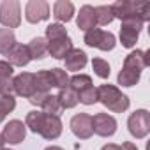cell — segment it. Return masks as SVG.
<instances>
[{
  "label": "cell",
  "mask_w": 150,
  "mask_h": 150,
  "mask_svg": "<svg viewBox=\"0 0 150 150\" xmlns=\"http://www.w3.org/2000/svg\"><path fill=\"white\" fill-rule=\"evenodd\" d=\"M92 67L96 71V74L99 78H108L110 76V64L103 58H94L92 60Z\"/></svg>",
  "instance_id": "31"
},
{
  "label": "cell",
  "mask_w": 150,
  "mask_h": 150,
  "mask_svg": "<svg viewBox=\"0 0 150 150\" xmlns=\"http://www.w3.org/2000/svg\"><path fill=\"white\" fill-rule=\"evenodd\" d=\"M16 108V99L14 96H0V113L4 117L7 113H11L13 110Z\"/></svg>",
  "instance_id": "32"
},
{
  "label": "cell",
  "mask_w": 150,
  "mask_h": 150,
  "mask_svg": "<svg viewBox=\"0 0 150 150\" xmlns=\"http://www.w3.org/2000/svg\"><path fill=\"white\" fill-rule=\"evenodd\" d=\"M14 44H16V37H14L13 30H9V28H0V53L6 55Z\"/></svg>",
  "instance_id": "25"
},
{
  "label": "cell",
  "mask_w": 150,
  "mask_h": 150,
  "mask_svg": "<svg viewBox=\"0 0 150 150\" xmlns=\"http://www.w3.org/2000/svg\"><path fill=\"white\" fill-rule=\"evenodd\" d=\"M141 28H143V21L136 16L122 20V27H120V42H122V46L124 48H132L138 42Z\"/></svg>",
  "instance_id": "2"
},
{
  "label": "cell",
  "mask_w": 150,
  "mask_h": 150,
  "mask_svg": "<svg viewBox=\"0 0 150 150\" xmlns=\"http://www.w3.org/2000/svg\"><path fill=\"white\" fill-rule=\"evenodd\" d=\"M78 28L88 32L90 28H96V14L92 6H83L78 14Z\"/></svg>",
  "instance_id": "18"
},
{
  "label": "cell",
  "mask_w": 150,
  "mask_h": 150,
  "mask_svg": "<svg viewBox=\"0 0 150 150\" xmlns=\"http://www.w3.org/2000/svg\"><path fill=\"white\" fill-rule=\"evenodd\" d=\"M127 125H129V132L134 138L138 139L145 138L150 132V113L146 110H136L134 113H131Z\"/></svg>",
  "instance_id": "5"
},
{
  "label": "cell",
  "mask_w": 150,
  "mask_h": 150,
  "mask_svg": "<svg viewBox=\"0 0 150 150\" xmlns=\"http://www.w3.org/2000/svg\"><path fill=\"white\" fill-rule=\"evenodd\" d=\"M0 23L4 27L16 28L21 23V6L18 0H4L0 6Z\"/></svg>",
  "instance_id": "3"
},
{
  "label": "cell",
  "mask_w": 150,
  "mask_h": 150,
  "mask_svg": "<svg viewBox=\"0 0 150 150\" xmlns=\"http://www.w3.org/2000/svg\"><path fill=\"white\" fill-rule=\"evenodd\" d=\"M50 76H51V81H53V87L55 88H65L69 87V76H67V72L60 67H55L50 71Z\"/></svg>",
  "instance_id": "24"
},
{
  "label": "cell",
  "mask_w": 150,
  "mask_h": 150,
  "mask_svg": "<svg viewBox=\"0 0 150 150\" xmlns=\"http://www.w3.org/2000/svg\"><path fill=\"white\" fill-rule=\"evenodd\" d=\"M92 129L96 134H99L103 138L113 136L117 131V120L108 113H97L92 117Z\"/></svg>",
  "instance_id": "7"
},
{
  "label": "cell",
  "mask_w": 150,
  "mask_h": 150,
  "mask_svg": "<svg viewBox=\"0 0 150 150\" xmlns=\"http://www.w3.org/2000/svg\"><path fill=\"white\" fill-rule=\"evenodd\" d=\"M2 120H4V115H2V113H0V122H2Z\"/></svg>",
  "instance_id": "40"
},
{
  "label": "cell",
  "mask_w": 150,
  "mask_h": 150,
  "mask_svg": "<svg viewBox=\"0 0 150 150\" xmlns=\"http://www.w3.org/2000/svg\"><path fill=\"white\" fill-rule=\"evenodd\" d=\"M44 117H46V113H42V111H30V113L27 115L25 125H27L32 132H41V129H42V122H44Z\"/></svg>",
  "instance_id": "22"
},
{
  "label": "cell",
  "mask_w": 150,
  "mask_h": 150,
  "mask_svg": "<svg viewBox=\"0 0 150 150\" xmlns=\"http://www.w3.org/2000/svg\"><path fill=\"white\" fill-rule=\"evenodd\" d=\"M28 53H30V58H35V60H41L44 58V55L48 53V41L44 37H34L30 42H28Z\"/></svg>",
  "instance_id": "19"
},
{
  "label": "cell",
  "mask_w": 150,
  "mask_h": 150,
  "mask_svg": "<svg viewBox=\"0 0 150 150\" xmlns=\"http://www.w3.org/2000/svg\"><path fill=\"white\" fill-rule=\"evenodd\" d=\"M110 7H111L113 18H118L120 21L136 16V6H134V0H118V2H115V4L110 6ZM136 18H138V16H136Z\"/></svg>",
  "instance_id": "14"
},
{
  "label": "cell",
  "mask_w": 150,
  "mask_h": 150,
  "mask_svg": "<svg viewBox=\"0 0 150 150\" xmlns=\"http://www.w3.org/2000/svg\"><path fill=\"white\" fill-rule=\"evenodd\" d=\"M2 150H9V148H2Z\"/></svg>",
  "instance_id": "41"
},
{
  "label": "cell",
  "mask_w": 150,
  "mask_h": 150,
  "mask_svg": "<svg viewBox=\"0 0 150 150\" xmlns=\"http://www.w3.org/2000/svg\"><path fill=\"white\" fill-rule=\"evenodd\" d=\"M62 37H67V30H65V27H62L60 23H51V25L46 27V39H48V41L62 39Z\"/></svg>",
  "instance_id": "29"
},
{
  "label": "cell",
  "mask_w": 150,
  "mask_h": 150,
  "mask_svg": "<svg viewBox=\"0 0 150 150\" xmlns=\"http://www.w3.org/2000/svg\"><path fill=\"white\" fill-rule=\"evenodd\" d=\"M134 6H136V16L145 23L150 20V2L146 0H134Z\"/></svg>",
  "instance_id": "30"
},
{
  "label": "cell",
  "mask_w": 150,
  "mask_h": 150,
  "mask_svg": "<svg viewBox=\"0 0 150 150\" xmlns=\"http://www.w3.org/2000/svg\"><path fill=\"white\" fill-rule=\"evenodd\" d=\"M6 57H7V62L11 65H18V67H23L32 60L30 53H28V48L25 44H18V42L6 53Z\"/></svg>",
  "instance_id": "12"
},
{
  "label": "cell",
  "mask_w": 150,
  "mask_h": 150,
  "mask_svg": "<svg viewBox=\"0 0 150 150\" xmlns=\"http://www.w3.org/2000/svg\"><path fill=\"white\" fill-rule=\"evenodd\" d=\"M74 14V6L69 2V0H58L53 6V16L58 21H71Z\"/></svg>",
  "instance_id": "17"
},
{
  "label": "cell",
  "mask_w": 150,
  "mask_h": 150,
  "mask_svg": "<svg viewBox=\"0 0 150 150\" xmlns=\"http://www.w3.org/2000/svg\"><path fill=\"white\" fill-rule=\"evenodd\" d=\"M120 150H138V146L134 143H131V141H125V143H122Z\"/></svg>",
  "instance_id": "36"
},
{
  "label": "cell",
  "mask_w": 150,
  "mask_h": 150,
  "mask_svg": "<svg viewBox=\"0 0 150 150\" xmlns=\"http://www.w3.org/2000/svg\"><path fill=\"white\" fill-rule=\"evenodd\" d=\"M4 143H6V141H4V138H2V134H0V150H2V148H4Z\"/></svg>",
  "instance_id": "38"
},
{
  "label": "cell",
  "mask_w": 150,
  "mask_h": 150,
  "mask_svg": "<svg viewBox=\"0 0 150 150\" xmlns=\"http://www.w3.org/2000/svg\"><path fill=\"white\" fill-rule=\"evenodd\" d=\"M58 101H60V106H62V110H65V108H74L78 104V94L74 92L71 87H65V88H62L60 92H58Z\"/></svg>",
  "instance_id": "21"
},
{
  "label": "cell",
  "mask_w": 150,
  "mask_h": 150,
  "mask_svg": "<svg viewBox=\"0 0 150 150\" xmlns=\"http://www.w3.org/2000/svg\"><path fill=\"white\" fill-rule=\"evenodd\" d=\"M39 134L42 138H46V139H57L62 134V122H60V118L55 117V115H46L44 122H42V129H41Z\"/></svg>",
  "instance_id": "13"
},
{
  "label": "cell",
  "mask_w": 150,
  "mask_h": 150,
  "mask_svg": "<svg viewBox=\"0 0 150 150\" xmlns=\"http://www.w3.org/2000/svg\"><path fill=\"white\" fill-rule=\"evenodd\" d=\"M71 131L74 136H78L80 139H88L94 134L92 129V117L87 113H78L71 118Z\"/></svg>",
  "instance_id": "6"
},
{
  "label": "cell",
  "mask_w": 150,
  "mask_h": 150,
  "mask_svg": "<svg viewBox=\"0 0 150 150\" xmlns=\"http://www.w3.org/2000/svg\"><path fill=\"white\" fill-rule=\"evenodd\" d=\"M48 96H50V94H44V92H34V94L28 97V101H30L32 104H35V106H41Z\"/></svg>",
  "instance_id": "35"
},
{
  "label": "cell",
  "mask_w": 150,
  "mask_h": 150,
  "mask_svg": "<svg viewBox=\"0 0 150 150\" xmlns=\"http://www.w3.org/2000/svg\"><path fill=\"white\" fill-rule=\"evenodd\" d=\"M13 76V65L7 60H0V78H11Z\"/></svg>",
  "instance_id": "34"
},
{
  "label": "cell",
  "mask_w": 150,
  "mask_h": 150,
  "mask_svg": "<svg viewBox=\"0 0 150 150\" xmlns=\"http://www.w3.org/2000/svg\"><path fill=\"white\" fill-rule=\"evenodd\" d=\"M41 108H42V113H46V115H55V117H58L60 111H62V106H60V101H58L57 96H48V97L44 99V103L41 104Z\"/></svg>",
  "instance_id": "26"
},
{
  "label": "cell",
  "mask_w": 150,
  "mask_h": 150,
  "mask_svg": "<svg viewBox=\"0 0 150 150\" xmlns=\"http://www.w3.org/2000/svg\"><path fill=\"white\" fill-rule=\"evenodd\" d=\"M78 103H83V104H87V106L96 104V103H97V88H96L94 85H90V87H87L85 90L78 92Z\"/></svg>",
  "instance_id": "28"
},
{
  "label": "cell",
  "mask_w": 150,
  "mask_h": 150,
  "mask_svg": "<svg viewBox=\"0 0 150 150\" xmlns=\"http://www.w3.org/2000/svg\"><path fill=\"white\" fill-rule=\"evenodd\" d=\"M34 78H35V92L50 94V90H51V87H53L50 71H39V72L34 74Z\"/></svg>",
  "instance_id": "20"
},
{
  "label": "cell",
  "mask_w": 150,
  "mask_h": 150,
  "mask_svg": "<svg viewBox=\"0 0 150 150\" xmlns=\"http://www.w3.org/2000/svg\"><path fill=\"white\" fill-rule=\"evenodd\" d=\"M94 14H96V23H99V25H110V23L115 20L110 6H99V7H94Z\"/></svg>",
  "instance_id": "27"
},
{
  "label": "cell",
  "mask_w": 150,
  "mask_h": 150,
  "mask_svg": "<svg viewBox=\"0 0 150 150\" xmlns=\"http://www.w3.org/2000/svg\"><path fill=\"white\" fill-rule=\"evenodd\" d=\"M101 150H120V146H118V145H115V143H108V145H104Z\"/></svg>",
  "instance_id": "37"
},
{
  "label": "cell",
  "mask_w": 150,
  "mask_h": 150,
  "mask_svg": "<svg viewBox=\"0 0 150 150\" xmlns=\"http://www.w3.org/2000/svg\"><path fill=\"white\" fill-rule=\"evenodd\" d=\"M148 65H150V51L136 50V51H131L124 60V69H129L138 74H141V71Z\"/></svg>",
  "instance_id": "10"
},
{
  "label": "cell",
  "mask_w": 150,
  "mask_h": 150,
  "mask_svg": "<svg viewBox=\"0 0 150 150\" xmlns=\"http://www.w3.org/2000/svg\"><path fill=\"white\" fill-rule=\"evenodd\" d=\"M13 80L11 78H0V96H13Z\"/></svg>",
  "instance_id": "33"
},
{
  "label": "cell",
  "mask_w": 150,
  "mask_h": 150,
  "mask_svg": "<svg viewBox=\"0 0 150 150\" xmlns=\"http://www.w3.org/2000/svg\"><path fill=\"white\" fill-rule=\"evenodd\" d=\"M85 44L92 48H99L101 51H111L115 48V35L101 28H90L85 34Z\"/></svg>",
  "instance_id": "4"
},
{
  "label": "cell",
  "mask_w": 150,
  "mask_h": 150,
  "mask_svg": "<svg viewBox=\"0 0 150 150\" xmlns=\"http://www.w3.org/2000/svg\"><path fill=\"white\" fill-rule=\"evenodd\" d=\"M72 50V42L67 37H62V39H53L48 42V53L53 57V58H65V55Z\"/></svg>",
  "instance_id": "15"
},
{
  "label": "cell",
  "mask_w": 150,
  "mask_h": 150,
  "mask_svg": "<svg viewBox=\"0 0 150 150\" xmlns=\"http://www.w3.org/2000/svg\"><path fill=\"white\" fill-rule=\"evenodd\" d=\"M13 88H14V94L20 96V97H30L34 92H35V78L32 72H21L13 80Z\"/></svg>",
  "instance_id": "8"
},
{
  "label": "cell",
  "mask_w": 150,
  "mask_h": 150,
  "mask_svg": "<svg viewBox=\"0 0 150 150\" xmlns=\"http://www.w3.org/2000/svg\"><path fill=\"white\" fill-rule=\"evenodd\" d=\"M27 136V125L20 120H11L9 124H6L4 131H2V138L6 143H11V145H16V143H21Z\"/></svg>",
  "instance_id": "11"
},
{
  "label": "cell",
  "mask_w": 150,
  "mask_h": 150,
  "mask_svg": "<svg viewBox=\"0 0 150 150\" xmlns=\"http://www.w3.org/2000/svg\"><path fill=\"white\" fill-rule=\"evenodd\" d=\"M97 101L115 113H124L129 108V97L113 85H101L97 88Z\"/></svg>",
  "instance_id": "1"
},
{
  "label": "cell",
  "mask_w": 150,
  "mask_h": 150,
  "mask_svg": "<svg viewBox=\"0 0 150 150\" xmlns=\"http://www.w3.org/2000/svg\"><path fill=\"white\" fill-rule=\"evenodd\" d=\"M46 150H64V148H60V146H48Z\"/></svg>",
  "instance_id": "39"
},
{
  "label": "cell",
  "mask_w": 150,
  "mask_h": 150,
  "mask_svg": "<svg viewBox=\"0 0 150 150\" xmlns=\"http://www.w3.org/2000/svg\"><path fill=\"white\" fill-rule=\"evenodd\" d=\"M90 85H92V78L88 76V74H76V76L69 78V87L76 92V94L81 92V90H85Z\"/></svg>",
  "instance_id": "23"
},
{
  "label": "cell",
  "mask_w": 150,
  "mask_h": 150,
  "mask_svg": "<svg viewBox=\"0 0 150 150\" xmlns=\"http://www.w3.org/2000/svg\"><path fill=\"white\" fill-rule=\"evenodd\" d=\"M25 16L30 23H39L44 21L50 16V6L44 0H30L25 7Z\"/></svg>",
  "instance_id": "9"
},
{
  "label": "cell",
  "mask_w": 150,
  "mask_h": 150,
  "mask_svg": "<svg viewBox=\"0 0 150 150\" xmlns=\"http://www.w3.org/2000/svg\"><path fill=\"white\" fill-rule=\"evenodd\" d=\"M87 65V53L80 48H72L65 55V69L67 71H80Z\"/></svg>",
  "instance_id": "16"
}]
</instances>
